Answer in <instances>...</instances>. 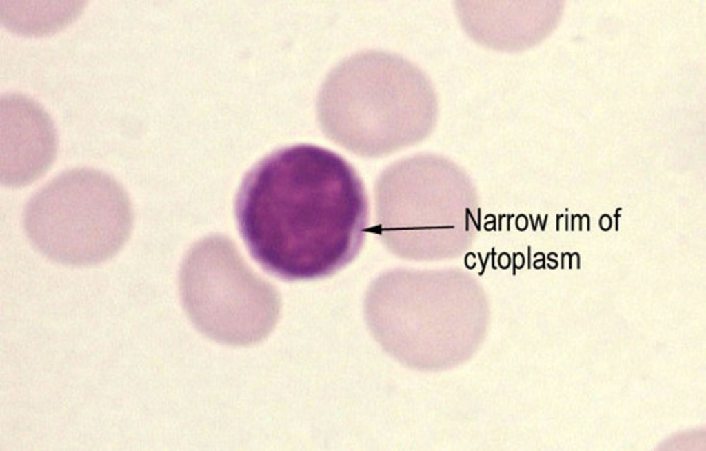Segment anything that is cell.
Listing matches in <instances>:
<instances>
[{"label": "cell", "instance_id": "obj_11", "mask_svg": "<svg viewBox=\"0 0 706 451\" xmlns=\"http://www.w3.org/2000/svg\"><path fill=\"white\" fill-rule=\"evenodd\" d=\"M530 246L528 247V266L527 268L530 269Z\"/></svg>", "mask_w": 706, "mask_h": 451}, {"label": "cell", "instance_id": "obj_9", "mask_svg": "<svg viewBox=\"0 0 706 451\" xmlns=\"http://www.w3.org/2000/svg\"><path fill=\"white\" fill-rule=\"evenodd\" d=\"M491 254H492V268L493 269L496 270L497 268L494 265V255L496 254V253L494 252V248L492 250Z\"/></svg>", "mask_w": 706, "mask_h": 451}, {"label": "cell", "instance_id": "obj_7", "mask_svg": "<svg viewBox=\"0 0 706 451\" xmlns=\"http://www.w3.org/2000/svg\"><path fill=\"white\" fill-rule=\"evenodd\" d=\"M1 3V17L10 30L21 34H45L63 28L81 11L82 5L32 6Z\"/></svg>", "mask_w": 706, "mask_h": 451}, {"label": "cell", "instance_id": "obj_10", "mask_svg": "<svg viewBox=\"0 0 706 451\" xmlns=\"http://www.w3.org/2000/svg\"><path fill=\"white\" fill-rule=\"evenodd\" d=\"M478 256H479V259H480V261H481V266H482V270L479 273V275L481 276L483 274L484 271H485V267L484 266V263H483L482 258H481V256L480 253H478Z\"/></svg>", "mask_w": 706, "mask_h": 451}, {"label": "cell", "instance_id": "obj_2", "mask_svg": "<svg viewBox=\"0 0 706 451\" xmlns=\"http://www.w3.org/2000/svg\"><path fill=\"white\" fill-rule=\"evenodd\" d=\"M436 101L427 77L407 59L367 50L341 61L316 99L318 121L330 140L365 157L394 152L421 139Z\"/></svg>", "mask_w": 706, "mask_h": 451}, {"label": "cell", "instance_id": "obj_6", "mask_svg": "<svg viewBox=\"0 0 706 451\" xmlns=\"http://www.w3.org/2000/svg\"><path fill=\"white\" fill-rule=\"evenodd\" d=\"M554 3L460 1L455 7L463 28L474 41L516 52L536 45L552 30L559 11Z\"/></svg>", "mask_w": 706, "mask_h": 451}, {"label": "cell", "instance_id": "obj_8", "mask_svg": "<svg viewBox=\"0 0 706 451\" xmlns=\"http://www.w3.org/2000/svg\"><path fill=\"white\" fill-rule=\"evenodd\" d=\"M517 255H519V252L517 253V254L513 253V271L512 272H513V275L514 276L516 275V269L517 268V266L516 265V261H515V259H516V257Z\"/></svg>", "mask_w": 706, "mask_h": 451}, {"label": "cell", "instance_id": "obj_12", "mask_svg": "<svg viewBox=\"0 0 706 451\" xmlns=\"http://www.w3.org/2000/svg\"><path fill=\"white\" fill-rule=\"evenodd\" d=\"M501 218H502V216L500 215L499 216V230H501Z\"/></svg>", "mask_w": 706, "mask_h": 451}, {"label": "cell", "instance_id": "obj_4", "mask_svg": "<svg viewBox=\"0 0 706 451\" xmlns=\"http://www.w3.org/2000/svg\"><path fill=\"white\" fill-rule=\"evenodd\" d=\"M180 292L196 329L231 346L256 344L272 331L281 310L276 289L247 265L221 235L196 243L182 264Z\"/></svg>", "mask_w": 706, "mask_h": 451}, {"label": "cell", "instance_id": "obj_3", "mask_svg": "<svg viewBox=\"0 0 706 451\" xmlns=\"http://www.w3.org/2000/svg\"><path fill=\"white\" fill-rule=\"evenodd\" d=\"M133 225L130 198L109 174L94 168L68 170L28 201L23 226L33 246L65 265H92L114 257Z\"/></svg>", "mask_w": 706, "mask_h": 451}, {"label": "cell", "instance_id": "obj_5", "mask_svg": "<svg viewBox=\"0 0 706 451\" xmlns=\"http://www.w3.org/2000/svg\"><path fill=\"white\" fill-rule=\"evenodd\" d=\"M54 123L31 98L7 94L0 99V181L6 186L28 185L52 165L57 150Z\"/></svg>", "mask_w": 706, "mask_h": 451}, {"label": "cell", "instance_id": "obj_1", "mask_svg": "<svg viewBox=\"0 0 706 451\" xmlns=\"http://www.w3.org/2000/svg\"><path fill=\"white\" fill-rule=\"evenodd\" d=\"M235 213L253 259L289 281L327 277L346 266L368 223L357 172L339 154L310 144L278 150L250 169Z\"/></svg>", "mask_w": 706, "mask_h": 451}]
</instances>
